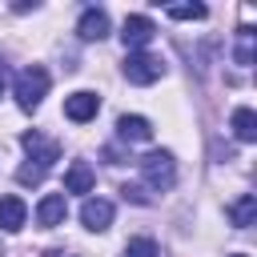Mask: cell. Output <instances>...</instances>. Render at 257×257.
<instances>
[{"mask_svg": "<svg viewBox=\"0 0 257 257\" xmlns=\"http://www.w3.org/2000/svg\"><path fill=\"white\" fill-rule=\"evenodd\" d=\"M116 137L141 145V141H153V124H149L145 116H128V112H124V116L116 120Z\"/></svg>", "mask_w": 257, "mask_h": 257, "instance_id": "cell-12", "label": "cell"}, {"mask_svg": "<svg viewBox=\"0 0 257 257\" xmlns=\"http://www.w3.org/2000/svg\"><path fill=\"white\" fill-rule=\"evenodd\" d=\"M120 257H157V241L153 237H133Z\"/></svg>", "mask_w": 257, "mask_h": 257, "instance_id": "cell-17", "label": "cell"}, {"mask_svg": "<svg viewBox=\"0 0 257 257\" xmlns=\"http://www.w3.org/2000/svg\"><path fill=\"white\" fill-rule=\"evenodd\" d=\"M92 185H96L92 165L88 161H72L68 173H64V193H92Z\"/></svg>", "mask_w": 257, "mask_h": 257, "instance_id": "cell-9", "label": "cell"}, {"mask_svg": "<svg viewBox=\"0 0 257 257\" xmlns=\"http://www.w3.org/2000/svg\"><path fill=\"white\" fill-rule=\"evenodd\" d=\"M0 92H4V60H0Z\"/></svg>", "mask_w": 257, "mask_h": 257, "instance_id": "cell-19", "label": "cell"}, {"mask_svg": "<svg viewBox=\"0 0 257 257\" xmlns=\"http://www.w3.org/2000/svg\"><path fill=\"white\" fill-rule=\"evenodd\" d=\"M120 197L133 201V205H149V193H145L141 185H120Z\"/></svg>", "mask_w": 257, "mask_h": 257, "instance_id": "cell-18", "label": "cell"}, {"mask_svg": "<svg viewBox=\"0 0 257 257\" xmlns=\"http://www.w3.org/2000/svg\"><path fill=\"white\" fill-rule=\"evenodd\" d=\"M229 128H233V137H237V141H245V145H249V141H257V112H253V108H245V104H241V108H233Z\"/></svg>", "mask_w": 257, "mask_h": 257, "instance_id": "cell-13", "label": "cell"}, {"mask_svg": "<svg viewBox=\"0 0 257 257\" xmlns=\"http://www.w3.org/2000/svg\"><path fill=\"white\" fill-rule=\"evenodd\" d=\"M20 145L28 149V161L16 169V181H20L24 189H36V185L48 177V169L60 161V141H52V137H44V133L28 128V133L20 137Z\"/></svg>", "mask_w": 257, "mask_h": 257, "instance_id": "cell-1", "label": "cell"}, {"mask_svg": "<svg viewBox=\"0 0 257 257\" xmlns=\"http://www.w3.org/2000/svg\"><path fill=\"white\" fill-rule=\"evenodd\" d=\"M64 213H68V201H64V193H48V197H40V205H36V221H40L44 229L60 225V221H64Z\"/></svg>", "mask_w": 257, "mask_h": 257, "instance_id": "cell-10", "label": "cell"}, {"mask_svg": "<svg viewBox=\"0 0 257 257\" xmlns=\"http://www.w3.org/2000/svg\"><path fill=\"white\" fill-rule=\"evenodd\" d=\"M153 36H157V24H153L149 16H124V24H120V40H124L128 52H141Z\"/></svg>", "mask_w": 257, "mask_h": 257, "instance_id": "cell-5", "label": "cell"}, {"mask_svg": "<svg viewBox=\"0 0 257 257\" xmlns=\"http://www.w3.org/2000/svg\"><path fill=\"white\" fill-rule=\"evenodd\" d=\"M253 217H257V197H253V193H245V197H237V201L229 205V221H233L237 229H249Z\"/></svg>", "mask_w": 257, "mask_h": 257, "instance_id": "cell-14", "label": "cell"}, {"mask_svg": "<svg viewBox=\"0 0 257 257\" xmlns=\"http://www.w3.org/2000/svg\"><path fill=\"white\" fill-rule=\"evenodd\" d=\"M24 221H28V205L20 197H0V229L16 233V229H24Z\"/></svg>", "mask_w": 257, "mask_h": 257, "instance_id": "cell-11", "label": "cell"}, {"mask_svg": "<svg viewBox=\"0 0 257 257\" xmlns=\"http://www.w3.org/2000/svg\"><path fill=\"white\" fill-rule=\"evenodd\" d=\"M165 12H169L173 20H205V16H209L205 4H169Z\"/></svg>", "mask_w": 257, "mask_h": 257, "instance_id": "cell-16", "label": "cell"}, {"mask_svg": "<svg viewBox=\"0 0 257 257\" xmlns=\"http://www.w3.org/2000/svg\"><path fill=\"white\" fill-rule=\"evenodd\" d=\"M12 96H16V104H20L24 112L40 108V100L48 96V72H44L40 64L20 68V72H16V80H12Z\"/></svg>", "mask_w": 257, "mask_h": 257, "instance_id": "cell-2", "label": "cell"}, {"mask_svg": "<svg viewBox=\"0 0 257 257\" xmlns=\"http://www.w3.org/2000/svg\"><path fill=\"white\" fill-rule=\"evenodd\" d=\"M137 165H141V177H145L157 193H165V189L177 185V161H173L169 149H153V153H145Z\"/></svg>", "mask_w": 257, "mask_h": 257, "instance_id": "cell-3", "label": "cell"}, {"mask_svg": "<svg viewBox=\"0 0 257 257\" xmlns=\"http://www.w3.org/2000/svg\"><path fill=\"white\" fill-rule=\"evenodd\" d=\"M96 112H100V96H96V92L80 88V92L64 96V116H68L72 124H88V120H92Z\"/></svg>", "mask_w": 257, "mask_h": 257, "instance_id": "cell-6", "label": "cell"}, {"mask_svg": "<svg viewBox=\"0 0 257 257\" xmlns=\"http://www.w3.org/2000/svg\"><path fill=\"white\" fill-rule=\"evenodd\" d=\"M253 36H257V32H253L249 24H241V28H237V52H233V60H237L241 68H249V64H253Z\"/></svg>", "mask_w": 257, "mask_h": 257, "instance_id": "cell-15", "label": "cell"}, {"mask_svg": "<svg viewBox=\"0 0 257 257\" xmlns=\"http://www.w3.org/2000/svg\"><path fill=\"white\" fill-rule=\"evenodd\" d=\"M165 76V60L153 52H128L124 56V80L128 84H157Z\"/></svg>", "mask_w": 257, "mask_h": 257, "instance_id": "cell-4", "label": "cell"}, {"mask_svg": "<svg viewBox=\"0 0 257 257\" xmlns=\"http://www.w3.org/2000/svg\"><path fill=\"white\" fill-rule=\"evenodd\" d=\"M80 221H84V229L104 233V229L112 225V201H104V197H88V201L80 205Z\"/></svg>", "mask_w": 257, "mask_h": 257, "instance_id": "cell-7", "label": "cell"}, {"mask_svg": "<svg viewBox=\"0 0 257 257\" xmlns=\"http://www.w3.org/2000/svg\"><path fill=\"white\" fill-rule=\"evenodd\" d=\"M233 257H245V253H233Z\"/></svg>", "mask_w": 257, "mask_h": 257, "instance_id": "cell-20", "label": "cell"}, {"mask_svg": "<svg viewBox=\"0 0 257 257\" xmlns=\"http://www.w3.org/2000/svg\"><path fill=\"white\" fill-rule=\"evenodd\" d=\"M76 36L80 40H104L108 36V12L104 8H84L76 20Z\"/></svg>", "mask_w": 257, "mask_h": 257, "instance_id": "cell-8", "label": "cell"}]
</instances>
